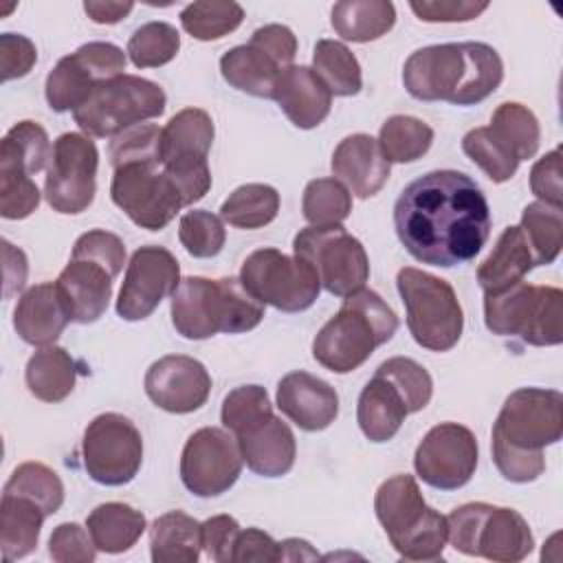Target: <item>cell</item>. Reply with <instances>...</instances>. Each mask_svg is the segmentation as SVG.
Returning <instances> with one entry per match:
<instances>
[{
    "label": "cell",
    "mask_w": 563,
    "mask_h": 563,
    "mask_svg": "<svg viewBox=\"0 0 563 563\" xmlns=\"http://www.w3.org/2000/svg\"><path fill=\"white\" fill-rule=\"evenodd\" d=\"M134 9L132 2H110V0H88L84 2V11L97 24H117Z\"/></svg>",
    "instance_id": "58"
},
{
    "label": "cell",
    "mask_w": 563,
    "mask_h": 563,
    "mask_svg": "<svg viewBox=\"0 0 563 563\" xmlns=\"http://www.w3.org/2000/svg\"><path fill=\"white\" fill-rule=\"evenodd\" d=\"M202 528V550L216 563H231L233 545L238 532L242 530L240 523L231 515H216L200 523Z\"/></svg>",
    "instance_id": "53"
},
{
    "label": "cell",
    "mask_w": 563,
    "mask_h": 563,
    "mask_svg": "<svg viewBox=\"0 0 563 563\" xmlns=\"http://www.w3.org/2000/svg\"><path fill=\"white\" fill-rule=\"evenodd\" d=\"M376 374L385 376L400 391L409 413H416L429 405L433 394V378L413 358L391 356L378 365Z\"/></svg>",
    "instance_id": "47"
},
{
    "label": "cell",
    "mask_w": 563,
    "mask_h": 563,
    "mask_svg": "<svg viewBox=\"0 0 563 563\" xmlns=\"http://www.w3.org/2000/svg\"><path fill=\"white\" fill-rule=\"evenodd\" d=\"M165 101L167 97L158 84L123 73L101 81L73 117L86 136L106 139L117 136L141 121L161 117L165 112Z\"/></svg>",
    "instance_id": "10"
},
{
    "label": "cell",
    "mask_w": 563,
    "mask_h": 563,
    "mask_svg": "<svg viewBox=\"0 0 563 563\" xmlns=\"http://www.w3.org/2000/svg\"><path fill=\"white\" fill-rule=\"evenodd\" d=\"M180 48V33L169 22H147L128 40V55L136 68H158L172 62Z\"/></svg>",
    "instance_id": "46"
},
{
    "label": "cell",
    "mask_w": 563,
    "mask_h": 563,
    "mask_svg": "<svg viewBox=\"0 0 563 563\" xmlns=\"http://www.w3.org/2000/svg\"><path fill=\"white\" fill-rule=\"evenodd\" d=\"M530 189L539 202L563 207V185H561V150H552L541 156L530 169Z\"/></svg>",
    "instance_id": "52"
},
{
    "label": "cell",
    "mask_w": 563,
    "mask_h": 563,
    "mask_svg": "<svg viewBox=\"0 0 563 563\" xmlns=\"http://www.w3.org/2000/svg\"><path fill=\"white\" fill-rule=\"evenodd\" d=\"M488 128L501 143H506L512 150L519 163L532 158L539 150L541 128L534 112L523 103H517V101L499 103L497 110L493 112Z\"/></svg>",
    "instance_id": "40"
},
{
    "label": "cell",
    "mask_w": 563,
    "mask_h": 563,
    "mask_svg": "<svg viewBox=\"0 0 563 563\" xmlns=\"http://www.w3.org/2000/svg\"><path fill=\"white\" fill-rule=\"evenodd\" d=\"M292 253L308 262L330 295L347 297L365 286L369 257L361 240L350 235L343 224L306 227L292 240Z\"/></svg>",
    "instance_id": "14"
},
{
    "label": "cell",
    "mask_w": 563,
    "mask_h": 563,
    "mask_svg": "<svg viewBox=\"0 0 563 563\" xmlns=\"http://www.w3.org/2000/svg\"><path fill=\"white\" fill-rule=\"evenodd\" d=\"M431 143V125L409 114L389 117L378 132V145L389 163H413L429 152Z\"/></svg>",
    "instance_id": "39"
},
{
    "label": "cell",
    "mask_w": 563,
    "mask_h": 563,
    "mask_svg": "<svg viewBox=\"0 0 563 563\" xmlns=\"http://www.w3.org/2000/svg\"><path fill=\"white\" fill-rule=\"evenodd\" d=\"M301 211L312 227L341 224L352 211V194L336 178L310 180L303 189Z\"/></svg>",
    "instance_id": "43"
},
{
    "label": "cell",
    "mask_w": 563,
    "mask_h": 563,
    "mask_svg": "<svg viewBox=\"0 0 563 563\" xmlns=\"http://www.w3.org/2000/svg\"><path fill=\"white\" fill-rule=\"evenodd\" d=\"M462 152L482 167V172L493 183H506L517 174L519 158L512 154V150L501 143L488 125L473 128L462 139Z\"/></svg>",
    "instance_id": "44"
},
{
    "label": "cell",
    "mask_w": 563,
    "mask_h": 563,
    "mask_svg": "<svg viewBox=\"0 0 563 563\" xmlns=\"http://www.w3.org/2000/svg\"><path fill=\"white\" fill-rule=\"evenodd\" d=\"M332 174L356 198L376 196L389 178L391 163L385 158L380 145L369 134L345 136L332 154Z\"/></svg>",
    "instance_id": "25"
},
{
    "label": "cell",
    "mask_w": 563,
    "mask_h": 563,
    "mask_svg": "<svg viewBox=\"0 0 563 563\" xmlns=\"http://www.w3.org/2000/svg\"><path fill=\"white\" fill-rule=\"evenodd\" d=\"M398 330V317L389 303L369 288H358L343 299L339 312L323 323L312 341V356L334 374L358 369L376 347Z\"/></svg>",
    "instance_id": "5"
},
{
    "label": "cell",
    "mask_w": 563,
    "mask_h": 563,
    "mask_svg": "<svg viewBox=\"0 0 563 563\" xmlns=\"http://www.w3.org/2000/svg\"><path fill=\"white\" fill-rule=\"evenodd\" d=\"M213 143V121L200 108L176 112L161 132V165L176 183L185 207L205 198L211 189L209 150Z\"/></svg>",
    "instance_id": "13"
},
{
    "label": "cell",
    "mask_w": 563,
    "mask_h": 563,
    "mask_svg": "<svg viewBox=\"0 0 563 563\" xmlns=\"http://www.w3.org/2000/svg\"><path fill=\"white\" fill-rule=\"evenodd\" d=\"M273 99L292 125L301 130L317 128L332 108V95L319 75L308 66H286L273 90Z\"/></svg>",
    "instance_id": "27"
},
{
    "label": "cell",
    "mask_w": 563,
    "mask_h": 563,
    "mask_svg": "<svg viewBox=\"0 0 563 563\" xmlns=\"http://www.w3.org/2000/svg\"><path fill=\"white\" fill-rule=\"evenodd\" d=\"M211 391L207 367L185 354H167L145 372L147 398L169 413H191L200 409Z\"/></svg>",
    "instance_id": "22"
},
{
    "label": "cell",
    "mask_w": 563,
    "mask_h": 563,
    "mask_svg": "<svg viewBox=\"0 0 563 563\" xmlns=\"http://www.w3.org/2000/svg\"><path fill=\"white\" fill-rule=\"evenodd\" d=\"M411 11L424 22H468L488 9V2L475 0H411Z\"/></svg>",
    "instance_id": "54"
},
{
    "label": "cell",
    "mask_w": 563,
    "mask_h": 563,
    "mask_svg": "<svg viewBox=\"0 0 563 563\" xmlns=\"http://www.w3.org/2000/svg\"><path fill=\"white\" fill-rule=\"evenodd\" d=\"M119 275L110 264L73 251L70 262L64 266L55 286L66 303L70 321L75 323H95L110 303L112 282Z\"/></svg>",
    "instance_id": "23"
},
{
    "label": "cell",
    "mask_w": 563,
    "mask_h": 563,
    "mask_svg": "<svg viewBox=\"0 0 563 563\" xmlns=\"http://www.w3.org/2000/svg\"><path fill=\"white\" fill-rule=\"evenodd\" d=\"M2 493L20 495L35 501L46 512V517L55 515L64 504V484L59 475L42 462L20 464L11 473Z\"/></svg>",
    "instance_id": "42"
},
{
    "label": "cell",
    "mask_w": 563,
    "mask_h": 563,
    "mask_svg": "<svg viewBox=\"0 0 563 563\" xmlns=\"http://www.w3.org/2000/svg\"><path fill=\"white\" fill-rule=\"evenodd\" d=\"M279 213V194L264 183H246L229 194L220 207V218L235 229H260Z\"/></svg>",
    "instance_id": "37"
},
{
    "label": "cell",
    "mask_w": 563,
    "mask_h": 563,
    "mask_svg": "<svg viewBox=\"0 0 563 563\" xmlns=\"http://www.w3.org/2000/svg\"><path fill=\"white\" fill-rule=\"evenodd\" d=\"M484 323L493 334L519 336L528 345H559L563 341V292L556 286L528 282L484 292Z\"/></svg>",
    "instance_id": "7"
},
{
    "label": "cell",
    "mask_w": 563,
    "mask_h": 563,
    "mask_svg": "<svg viewBox=\"0 0 563 563\" xmlns=\"http://www.w3.org/2000/svg\"><path fill=\"white\" fill-rule=\"evenodd\" d=\"M279 554H282L279 541H275L268 532L260 528H246L238 532L231 563H249V561L277 563Z\"/></svg>",
    "instance_id": "56"
},
{
    "label": "cell",
    "mask_w": 563,
    "mask_h": 563,
    "mask_svg": "<svg viewBox=\"0 0 563 563\" xmlns=\"http://www.w3.org/2000/svg\"><path fill=\"white\" fill-rule=\"evenodd\" d=\"M479 446L475 433L457 422H440L427 431L413 453L416 475L440 490H457L477 468Z\"/></svg>",
    "instance_id": "20"
},
{
    "label": "cell",
    "mask_w": 563,
    "mask_h": 563,
    "mask_svg": "<svg viewBox=\"0 0 563 563\" xmlns=\"http://www.w3.org/2000/svg\"><path fill=\"white\" fill-rule=\"evenodd\" d=\"M521 231L530 244L537 266L552 264L563 244V216L561 207L545 202H530L521 213Z\"/></svg>",
    "instance_id": "41"
},
{
    "label": "cell",
    "mask_w": 563,
    "mask_h": 563,
    "mask_svg": "<svg viewBox=\"0 0 563 563\" xmlns=\"http://www.w3.org/2000/svg\"><path fill=\"white\" fill-rule=\"evenodd\" d=\"M279 561H317V550L303 539H284L279 541Z\"/></svg>",
    "instance_id": "59"
},
{
    "label": "cell",
    "mask_w": 563,
    "mask_h": 563,
    "mask_svg": "<svg viewBox=\"0 0 563 563\" xmlns=\"http://www.w3.org/2000/svg\"><path fill=\"white\" fill-rule=\"evenodd\" d=\"M180 282V266L172 251L147 244L132 253L117 299V314L125 321L147 319Z\"/></svg>",
    "instance_id": "21"
},
{
    "label": "cell",
    "mask_w": 563,
    "mask_h": 563,
    "mask_svg": "<svg viewBox=\"0 0 563 563\" xmlns=\"http://www.w3.org/2000/svg\"><path fill=\"white\" fill-rule=\"evenodd\" d=\"M46 512L31 499L2 493L0 501V550L4 561L31 554L40 541Z\"/></svg>",
    "instance_id": "32"
},
{
    "label": "cell",
    "mask_w": 563,
    "mask_h": 563,
    "mask_svg": "<svg viewBox=\"0 0 563 563\" xmlns=\"http://www.w3.org/2000/svg\"><path fill=\"white\" fill-rule=\"evenodd\" d=\"M178 240L191 257L207 260L222 251L227 231L220 216L205 209H191L183 213L178 222Z\"/></svg>",
    "instance_id": "49"
},
{
    "label": "cell",
    "mask_w": 563,
    "mask_h": 563,
    "mask_svg": "<svg viewBox=\"0 0 563 563\" xmlns=\"http://www.w3.org/2000/svg\"><path fill=\"white\" fill-rule=\"evenodd\" d=\"M81 457L97 484L123 486L136 477L143 462L141 431L121 413H99L84 431Z\"/></svg>",
    "instance_id": "16"
},
{
    "label": "cell",
    "mask_w": 563,
    "mask_h": 563,
    "mask_svg": "<svg viewBox=\"0 0 563 563\" xmlns=\"http://www.w3.org/2000/svg\"><path fill=\"white\" fill-rule=\"evenodd\" d=\"M200 550V521L183 510H172L154 519L150 528V554L154 563H196Z\"/></svg>",
    "instance_id": "31"
},
{
    "label": "cell",
    "mask_w": 563,
    "mask_h": 563,
    "mask_svg": "<svg viewBox=\"0 0 563 563\" xmlns=\"http://www.w3.org/2000/svg\"><path fill=\"white\" fill-rule=\"evenodd\" d=\"M242 286L260 301L282 312L308 310L321 290L308 262L277 249L253 251L240 268Z\"/></svg>",
    "instance_id": "15"
},
{
    "label": "cell",
    "mask_w": 563,
    "mask_h": 563,
    "mask_svg": "<svg viewBox=\"0 0 563 563\" xmlns=\"http://www.w3.org/2000/svg\"><path fill=\"white\" fill-rule=\"evenodd\" d=\"M246 466L262 477L286 475L297 457V442L292 429L275 413L235 435Z\"/></svg>",
    "instance_id": "28"
},
{
    "label": "cell",
    "mask_w": 563,
    "mask_h": 563,
    "mask_svg": "<svg viewBox=\"0 0 563 563\" xmlns=\"http://www.w3.org/2000/svg\"><path fill=\"white\" fill-rule=\"evenodd\" d=\"M112 169V202L136 227L161 231L185 207L176 183L165 174L161 165V156L123 161Z\"/></svg>",
    "instance_id": "12"
},
{
    "label": "cell",
    "mask_w": 563,
    "mask_h": 563,
    "mask_svg": "<svg viewBox=\"0 0 563 563\" xmlns=\"http://www.w3.org/2000/svg\"><path fill=\"white\" fill-rule=\"evenodd\" d=\"M407 416L409 411L400 391L385 376L374 372L356 405V420L363 435L372 442H387L398 433Z\"/></svg>",
    "instance_id": "29"
},
{
    "label": "cell",
    "mask_w": 563,
    "mask_h": 563,
    "mask_svg": "<svg viewBox=\"0 0 563 563\" xmlns=\"http://www.w3.org/2000/svg\"><path fill=\"white\" fill-rule=\"evenodd\" d=\"M312 66L334 97H352L363 88L361 64L343 42L319 40L312 51Z\"/></svg>",
    "instance_id": "38"
},
{
    "label": "cell",
    "mask_w": 563,
    "mask_h": 563,
    "mask_svg": "<svg viewBox=\"0 0 563 563\" xmlns=\"http://www.w3.org/2000/svg\"><path fill=\"white\" fill-rule=\"evenodd\" d=\"M376 517L391 548L407 561H438L449 541L446 517L424 504L413 475L385 479L374 497Z\"/></svg>",
    "instance_id": "6"
},
{
    "label": "cell",
    "mask_w": 563,
    "mask_h": 563,
    "mask_svg": "<svg viewBox=\"0 0 563 563\" xmlns=\"http://www.w3.org/2000/svg\"><path fill=\"white\" fill-rule=\"evenodd\" d=\"M37 62L35 44L20 33L0 35V70L2 81H11L31 73Z\"/></svg>",
    "instance_id": "51"
},
{
    "label": "cell",
    "mask_w": 563,
    "mask_h": 563,
    "mask_svg": "<svg viewBox=\"0 0 563 563\" xmlns=\"http://www.w3.org/2000/svg\"><path fill=\"white\" fill-rule=\"evenodd\" d=\"M332 29L347 42H372L396 24V7L387 0H343L332 7Z\"/></svg>",
    "instance_id": "36"
},
{
    "label": "cell",
    "mask_w": 563,
    "mask_h": 563,
    "mask_svg": "<svg viewBox=\"0 0 563 563\" xmlns=\"http://www.w3.org/2000/svg\"><path fill=\"white\" fill-rule=\"evenodd\" d=\"M68 321L70 314L55 282H42L24 290L13 310V328L29 345H53Z\"/></svg>",
    "instance_id": "26"
},
{
    "label": "cell",
    "mask_w": 563,
    "mask_h": 563,
    "mask_svg": "<svg viewBox=\"0 0 563 563\" xmlns=\"http://www.w3.org/2000/svg\"><path fill=\"white\" fill-rule=\"evenodd\" d=\"M4 246V297H11L13 292L22 290L26 279V255L15 249L11 242H2Z\"/></svg>",
    "instance_id": "57"
},
{
    "label": "cell",
    "mask_w": 563,
    "mask_h": 563,
    "mask_svg": "<svg viewBox=\"0 0 563 563\" xmlns=\"http://www.w3.org/2000/svg\"><path fill=\"white\" fill-rule=\"evenodd\" d=\"M446 523L451 545L468 556L517 563L534 548L528 521L512 508L471 501L453 508Z\"/></svg>",
    "instance_id": "8"
},
{
    "label": "cell",
    "mask_w": 563,
    "mask_h": 563,
    "mask_svg": "<svg viewBox=\"0 0 563 563\" xmlns=\"http://www.w3.org/2000/svg\"><path fill=\"white\" fill-rule=\"evenodd\" d=\"M563 435V394L543 387L515 389L493 424V462L504 479L534 482L545 471L543 449Z\"/></svg>",
    "instance_id": "2"
},
{
    "label": "cell",
    "mask_w": 563,
    "mask_h": 563,
    "mask_svg": "<svg viewBox=\"0 0 563 563\" xmlns=\"http://www.w3.org/2000/svg\"><path fill=\"white\" fill-rule=\"evenodd\" d=\"M396 288L407 312V328L420 347L446 352L457 345L464 314L446 279L405 266L396 275Z\"/></svg>",
    "instance_id": "9"
},
{
    "label": "cell",
    "mask_w": 563,
    "mask_h": 563,
    "mask_svg": "<svg viewBox=\"0 0 563 563\" xmlns=\"http://www.w3.org/2000/svg\"><path fill=\"white\" fill-rule=\"evenodd\" d=\"M48 554L57 563H92L97 545L79 523H59L48 539Z\"/></svg>",
    "instance_id": "50"
},
{
    "label": "cell",
    "mask_w": 563,
    "mask_h": 563,
    "mask_svg": "<svg viewBox=\"0 0 563 563\" xmlns=\"http://www.w3.org/2000/svg\"><path fill=\"white\" fill-rule=\"evenodd\" d=\"M99 152L90 136L64 132L53 143L51 163L44 178L46 202L66 216L86 211L97 191Z\"/></svg>",
    "instance_id": "17"
},
{
    "label": "cell",
    "mask_w": 563,
    "mask_h": 563,
    "mask_svg": "<svg viewBox=\"0 0 563 563\" xmlns=\"http://www.w3.org/2000/svg\"><path fill=\"white\" fill-rule=\"evenodd\" d=\"M128 57L112 42H88L62 57L46 77V101L55 112L77 110L90 92L108 79L123 75Z\"/></svg>",
    "instance_id": "18"
},
{
    "label": "cell",
    "mask_w": 563,
    "mask_h": 563,
    "mask_svg": "<svg viewBox=\"0 0 563 563\" xmlns=\"http://www.w3.org/2000/svg\"><path fill=\"white\" fill-rule=\"evenodd\" d=\"M26 387L42 402H62L77 380V361L59 345L37 350L26 363Z\"/></svg>",
    "instance_id": "35"
},
{
    "label": "cell",
    "mask_w": 563,
    "mask_h": 563,
    "mask_svg": "<svg viewBox=\"0 0 563 563\" xmlns=\"http://www.w3.org/2000/svg\"><path fill=\"white\" fill-rule=\"evenodd\" d=\"M282 70L284 68L279 64L253 44L233 46L220 57V73L224 81L235 90L260 99H273L275 81Z\"/></svg>",
    "instance_id": "33"
},
{
    "label": "cell",
    "mask_w": 563,
    "mask_h": 563,
    "mask_svg": "<svg viewBox=\"0 0 563 563\" xmlns=\"http://www.w3.org/2000/svg\"><path fill=\"white\" fill-rule=\"evenodd\" d=\"M534 266V255L521 227H506L490 255L479 264L477 284L484 292H495L523 282Z\"/></svg>",
    "instance_id": "30"
},
{
    "label": "cell",
    "mask_w": 563,
    "mask_h": 563,
    "mask_svg": "<svg viewBox=\"0 0 563 563\" xmlns=\"http://www.w3.org/2000/svg\"><path fill=\"white\" fill-rule=\"evenodd\" d=\"M242 464L240 444L229 429L202 427L183 446L180 479L198 497H218L238 482Z\"/></svg>",
    "instance_id": "19"
},
{
    "label": "cell",
    "mask_w": 563,
    "mask_h": 563,
    "mask_svg": "<svg viewBox=\"0 0 563 563\" xmlns=\"http://www.w3.org/2000/svg\"><path fill=\"white\" fill-rule=\"evenodd\" d=\"M273 416V405L262 385H242L224 396L222 402V424L233 435L249 431L251 427L268 420Z\"/></svg>",
    "instance_id": "48"
},
{
    "label": "cell",
    "mask_w": 563,
    "mask_h": 563,
    "mask_svg": "<svg viewBox=\"0 0 563 563\" xmlns=\"http://www.w3.org/2000/svg\"><path fill=\"white\" fill-rule=\"evenodd\" d=\"M249 44L262 48L282 68L292 66V59L297 55V37L284 24H264L255 29Z\"/></svg>",
    "instance_id": "55"
},
{
    "label": "cell",
    "mask_w": 563,
    "mask_h": 563,
    "mask_svg": "<svg viewBox=\"0 0 563 563\" xmlns=\"http://www.w3.org/2000/svg\"><path fill=\"white\" fill-rule=\"evenodd\" d=\"M262 319L264 303L242 286L240 277H183L172 295V323L180 336L191 341L218 332H249Z\"/></svg>",
    "instance_id": "4"
},
{
    "label": "cell",
    "mask_w": 563,
    "mask_h": 563,
    "mask_svg": "<svg viewBox=\"0 0 563 563\" xmlns=\"http://www.w3.org/2000/svg\"><path fill=\"white\" fill-rule=\"evenodd\" d=\"M504 79L499 53L484 42H449L413 51L402 68V84L418 101L475 106Z\"/></svg>",
    "instance_id": "3"
},
{
    "label": "cell",
    "mask_w": 563,
    "mask_h": 563,
    "mask_svg": "<svg viewBox=\"0 0 563 563\" xmlns=\"http://www.w3.org/2000/svg\"><path fill=\"white\" fill-rule=\"evenodd\" d=\"M86 528L99 552L121 554L141 539L147 521L141 510L121 501H108L88 515Z\"/></svg>",
    "instance_id": "34"
},
{
    "label": "cell",
    "mask_w": 563,
    "mask_h": 563,
    "mask_svg": "<svg viewBox=\"0 0 563 563\" xmlns=\"http://www.w3.org/2000/svg\"><path fill=\"white\" fill-rule=\"evenodd\" d=\"M53 145L46 130L35 121L15 123L0 143V216L7 220L29 218L40 205L33 174L51 163Z\"/></svg>",
    "instance_id": "11"
},
{
    "label": "cell",
    "mask_w": 563,
    "mask_h": 563,
    "mask_svg": "<svg viewBox=\"0 0 563 563\" xmlns=\"http://www.w3.org/2000/svg\"><path fill=\"white\" fill-rule=\"evenodd\" d=\"M242 20L244 9L238 2H191L180 11L183 29L202 42L233 33Z\"/></svg>",
    "instance_id": "45"
},
{
    "label": "cell",
    "mask_w": 563,
    "mask_h": 563,
    "mask_svg": "<svg viewBox=\"0 0 563 563\" xmlns=\"http://www.w3.org/2000/svg\"><path fill=\"white\" fill-rule=\"evenodd\" d=\"M277 407L303 431H323L339 416L336 389L303 372H288L277 385Z\"/></svg>",
    "instance_id": "24"
},
{
    "label": "cell",
    "mask_w": 563,
    "mask_h": 563,
    "mask_svg": "<svg viewBox=\"0 0 563 563\" xmlns=\"http://www.w3.org/2000/svg\"><path fill=\"white\" fill-rule=\"evenodd\" d=\"M394 229L413 260L451 268L471 262L486 244L488 200L462 172H429L400 191L394 205Z\"/></svg>",
    "instance_id": "1"
}]
</instances>
